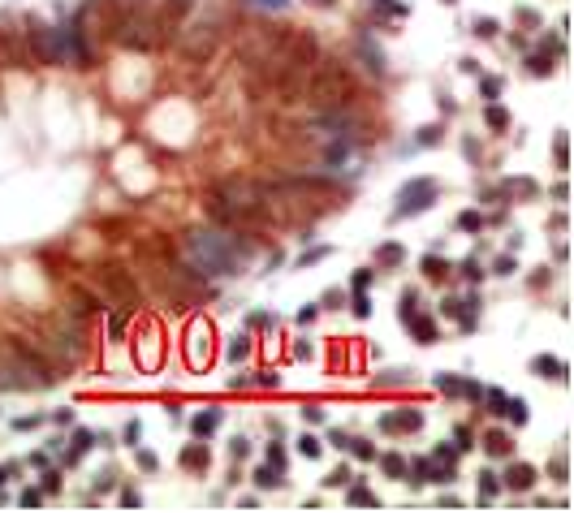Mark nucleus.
I'll list each match as a JSON object with an SVG mask.
<instances>
[{
  "mask_svg": "<svg viewBox=\"0 0 574 513\" xmlns=\"http://www.w3.org/2000/svg\"><path fill=\"white\" fill-rule=\"evenodd\" d=\"M186 259L199 276H238L251 259V242L224 229H194L186 238Z\"/></svg>",
  "mask_w": 574,
  "mask_h": 513,
  "instance_id": "f257e3e1",
  "label": "nucleus"
},
{
  "mask_svg": "<svg viewBox=\"0 0 574 513\" xmlns=\"http://www.w3.org/2000/svg\"><path fill=\"white\" fill-rule=\"evenodd\" d=\"M31 43H35V57L43 65H65V61L87 65V57H91L87 43L78 39V27H39L31 35Z\"/></svg>",
  "mask_w": 574,
  "mask_h": 513,
  "instance_id": "f03ea898",
  "label": "nucleus"
},
{
  "mask_svg": "<svg viewBox=\"0 0 574 513\" xmlns=\"http://www.w3.org/2000/svg\"><path fill=\"white\" fill-rule=\"evenodd\" d=\"M432 198H436V182H432V177H415V182H406L402 194H397V216H419V212H428Z\"/></svg>",
  "mask_w": 574,
  "mask_h": 513,
  "instance_id": "7ed1b4c3",
  "label": "nucleus"
},
{
  "mask_svg": "<svg viewBox=\"0 0 574 513\" xmlns=\"http://www.w3.org/2000/svg\"><path fill=\"white\" fill-rule=\"evenodd\" d=\"M216 198H224L234 212H255L259 203L268 198V190H264V186H255V182H220Z\"/></svg>",
  "mask_w": 574,
  "mask_h": 513,
  "instance_id": "20e7f679",
  "label": "nucleus"
},
{
  "mask_svg": "<svg viewBox=\"0 0 574 513\" xmlns=\"http://www.w3.org/2000/svg\"><path fill=\"white\" fill-rule=\"evenodd\" d=\"M186 358H190V367H208L212 363V328L199 319L190 328V337H186Z\"/></svg>",
  "mask_w": 574,
  "mask_h": 513,
  "instance_id": "39448f33",
  "label": "nucleus"
},
{
  "mask_svg": "<svg viewBox=\"0 0 574 513\" xmlns=\"http://www.w3.org/2000/svg\"><path fill=\"white\" fill-rule=\"evenodd\" d=\"M436 389L449 393V397H471V401L484 397V389H480L475 380H458V375H436Z\"/></svg>",
  "mask_w": 574,
  "mask_h": 513,
  "instance_id": "423d86ee",
  "label": "nucleus"
},
{
  "mask_svg": "<svg viewBox=\"0 0 574 513\" xmlns=\"http://www.w3.org/2000/svg\"><path fill=\"white\" fill-rule=\"evenodd\" d=\"M531 483H536V470L527 466V461H514V466L505 470V487H514V492H527Z\"/></svg>",
  "mask_w": 574,
  "mask_h": 513,
  "instance_id": "0eeeda50",
  "label": "nucleus"
},
{
  "mask_svg": "<svg viewBox=\"0 0 574 513\" xmlns=\"http://www.w3.org/2000/svg\"><path fill=\"white\" fill-rule=\"evenodd\" d=\"M531 371H536V375H548V380H566V375H570V367L561 363V358H548V354H540V358H536V363H531Z\"/></svg>",
  "mask_w": 574,
  "mask_h": 513,
  "instance_id": "6e6552de",
  "label": "nucleus"
},
{
  "mask_svg": "<svg viewBox=\"0 0 574 513\" xmlns=\"http://www.w3.org/2000/svg\"><path fill=\"white\" fill-rule=\"evenodd\" d=\"M380 427H385V431H419V427H423V414H415V410H410V414H385Z\"/></svg>",
  "mask_w": 574,
  "mask_h": 513,
  "instance_id": "1a4fd4ad",
  "label": "nucleus"
},
{
  "mask_svg": "<svg viewBox=\"0 0 574 513\" xmlns=\"http://www.w3.org/2000/svg\"><path fill=\"white\" fill-rule=\"evenodd\" d=\"M216 427H220V414H216V410H203V414L190 419V431H194V435H212Z\"/></svg>",
  "mask_w": 574,
  "mask_h": 513,
  "instance_id": "9d476101",
  "label": "nucleus"
},
{
  "mask_svg": "<svg viewBox=\"0 0 574 513\" xmlns=\"http://www.w3.org/2000/svg\"><path fill=\"white\" fill-rule=\"evenodd\" d=\"M406 324H410V328H415V337H419V341H423V345H428V341H436V324H432V319H428V315H410V319H406Z\"/></svg>",
  "mask_w": 574,
  "mask_h": 513,
  "instance_id": "9b49d317",
  "label": "nucleus"
},
{
  "mask_svg": "<svg viewBox=\"0 0 574 513\" xmlns=\"http://www.w3.org/2000/svg\"><path fill=\"white\" fill-rule=\"evenodd\" d=\"M359 52H363V61H371V69H376V73H385V52H380L371 39H359Z\"/></svg>",
  "mask_w": 574,
  "mask_h": 513,
  "instance_id": "f8f14e48",
  "label": "nucleus"
},
{
  "mask_svg": "<svg viewBox=\"0 0 574 513\" xmlns=\"http://www.w3.org/2000/svg\"><path fill=\"white\" fill-rule=\"evenodd\" d=\"M484 401H488V414L505 419V405H510V397H505L501 389H484Z\"/></svg>",
  "mask_w": 574,
  "mask_h": 513,
  "instance_id": "ddd939ff",
  "label": "nucleus"
},
{
  "mask_svg": "<svg viewBox=\"0 0 574 513\" xmlns=\"http://www.w3.org/2000/svg\"><path fill=\"white\" fill-rule=\"evenodd\" d=\"M255 483H259V487H281L285 479H281L277 466H259V470H255Z\"/></svg>",
  "mask_w": 574,
  "mask_h": 513,
  "instance_id": "4468645a",
  "label": "nucleus"
},
{
  "mask_svg": "<svg viewBox=\"0 0 574 513\" xmlns=\"http://www.w3.org/2000/svg\"><path fill=\"white\" fill-rule=\"evenodd\" d=\"M224 354H229V358H234V363H242V358H246V354H251V337H234L229 345H224Z\"/></svg>",
  "mask_w": 574,
  "mask_h": 513,
  "instance_id": "2eb2a0df",
  "label": "nucleus"
},
{
  "mask_svg": "<svg viewBox=\"0 0 574 513\" xmlns=\"http://www.w3.org/2000/svg\"><path fill=\"white\" fill-rule=\"evenodd\" d=\"M182 466H190V470L199 466V470H203V466H208V449H203V445H199V449H186V453H182Z\"/></svg>",
  "mask_w": 574,
  "mask_h": 513,
  "instance_id": "dca6fc26",
  "label": "nucleus"
},
{
  "mask_svg": "<svg viewBox=\"0 0 574 513\" xmlns=\"http://www.w3.org/2000/svg\"><path fill=\"white\" fill-rule=\"evenodd\" d=\"M87 449H91V431H87V427H78V431H73V453H69V461H78Z\"/></svg>",
  "mask_w": 574,
  "mask_h": 513,
  "instance_id": "f3484780",
  "label": "nucleus"
},
{
  "mask_svg": "<svg viewBox=\"0 0 574 513\" xmlns=\"http://www.w3.org/2000/svg\"><path fill=\"white\" fill-rule=\"evenodd\" d=\"M484 449H488L492 457H505V453H510V440H505V435H501V431H492V435H488V440H484Z\"/></svg>",
  "mask_w": 574,
  "mask_h": 513,
  "instance_id": "a211bd4d",
  "label": "nucleus"
},
{
  "mask_svg": "<svg viewBox=\"0 0 574 513\" xmlns=\"http://www.w3.org/2000/svg\"><path fill=\"white\" fill-rule=\"evenodd\" d=\"M496 487H501V479H496L492 470H484V475H480V496L492 500V496H496Z\"/></svg>",
  "mask_w": 574,
  "mask_h": 513,
  "instance_id": "6ab92c4d",
  "label": "nucleus"
},
{
  "mask_svg": "<svg viewBox=\"0 0 574 513\" xmlns=\"http://www.w3.org/2000/svg\"><path fill=\"white\" fill-rule=\"evenodd\" d=\"M126 315H130L126 306H121L117 315H108V337H113V341H121V332H126Z\"/></svg>",
  "mask_w": 574,
  "mask_h": 513,
  "instance_id": "aec40b11",
  "label": "nucleus"
},
{
  "mask_svg": "<svg viewBox=\"0 0 574 513\" xmlns=\"http://www.w3.org/2000/svg\"><path fill=\"white\" fill-rule=\"evenodd\" d=\"M505 419H514V427H522V423H527V405H522L518 397H510V405H505Z\"/></svg>",
  "mask_w": 574,
  "mask_h": 513,
  "instance_id": "412c9836",
  "label": "nucleus"
},
{
  "mask_svg": "<svg viewBox=\"0 0 574 513\" xmlns=\"http://www.w3.org/2000/svg\"><path fill=\"white\" fill-rule=\"evenodd\" d=\"M423 272H428L432 280H440V276L449 272V263H445V259H436V254H428V259H423Z\"/></svg>",
  "mask_w": 574,
  "mask_h": 513,
  "instance_id": "4be33fe9",
  "label": "nucleus"
},
{
  "mask_svg": "<svg viewBox=\"0 0 574 513\" xmlns=\"http://www.w3.org/2000/svg\"><path fill=\"white\" fill-rule=\"evenodd\" d=\"M488 125H492V130H510V113L492 104V108H488Z\"/></svg>",
  "mask_w": 574,
  "mask_h": 513,
  "instance_id": "5701e85b",
  "label": "nucleus"
},
{
  "mask_svg": "<svg viewBox=\"0 0 574 513\" xmlns=\"http://www.w3.org/2000/svg\"><path fill=\"white\" fill-rule=\"evenodd\" d=\"M298 453H303V457H320V453H324V445L315 440V435H303V440H298Z\"/></svg>",
  "mask_w": 574,
  "mask_h": 513,
  "instance_id": "b1692460",
  "label": "nucleus"
},
{
  "mask_svg": "<svg viewBox=\"0 0 574 513\" xmlns=\"http://www.w3.org/2000/svg\"><path fill=\"white\" fill-rule=\"evenodd\" d=\"M471 31H475L480 39H492V35H496V22H492V17H480V22H471Z\"/></svg>",
  "mask_w": 574,
  "mask_h": 513,
  "instance_id": "393cba45",
  "label": "nucleus"
},
{
  "mask_svg": "<svg viewBox=\"0 0 574 513\" xmlns=\"http://www.w3.org/2000/svg\"><path fill=\"white\" fill-rule=\"evenodd\" d=\"M380 466H385V470H389L393 479H397V475H406V461H402V457H397V453H389V457L380 461Z\"/></svg>",
  "mask_w": 574,
  "mask_h": 513,
  "instance_id": "a878e982",
  "label": "nucleus"
},
{
  "mask_svg": "<svg viewBox=\"0 0 574 513\" xmlns=\"http://www.w3.org/2000/svg\"><path fill=\"white\" fill-rule=\"evenodd\" d=\"M350 505H376V496L367 492V487H350V496H345Z\"/></svg>",
  "mask_w": 574,
  "mask_h": 513,
  "instance_id": "bb28decb",
  "label": "nucleus"
},
{
  "mask_svg": "<svg viewBox=\"0 0 574 513\" xmlns=\"http://www.w3.org/2000/svg\"><path fill=\"white\" fill-rule=\"evenodd\" d=\"M350 285H354V294H367V285H371V268H359Z\"/></svg>",
  "mask_w": 574,
  "mask_h": 513,
  "instance_id": "cd10ccee",
  "label": "nucleus"
},
{
  "mask_svg": "<svg viewBox=\"0 0 574 513\" xmlns=\"http://www.w3.org/2000/svg\"><path fill=\"white\" fill-rule=\"evenodd\" d=\"M402 254H406L402 246H380V254H376V259H380V263H397Z\"/></svg>",
  "mask_w": 574,
  "mask_h": 513,
  "instance_id": "c85d7f7f",
  "label": "nucleus"
},
{
  "mask_svg": "<svg viewBox=\"0 0 574 513\" xmlns=\"http://www.w3.org/2000/svg\"><path fill=\"white\" fill-rule=\"evenodd\" d=\"M251 384H259V389H277V384H281V375H277V371H259Z\"/></svg>",
  "mask_w": 574,
  "mask_h": 513,
  "instance_id": "c756f323",
  "label": "nucleus"
},
{
  "mask_svg": "<svg viewBox=\"0 0 574 513\" xmlns=\"http://www.w3.org/2000/svg\"><path fill=\"white\" fill-rule=\"evenodd\" d=\"M480 224H484V220H480L475 212H462V216H458V229H466V233H475Z\"/></svg>",
  "mask_w": 574,
  "mask_h": 513,
  "instance_id": "7c9ffc66",
  "label": "nucleus"
},
{
  "mask_svg": "<svg viewBox=\"0 0 574 513\" xmlns=\"http://www.w3.org/2000/svg\"><path fill=\"white\" fill-rule=\"evenodd\" d=\"M371 5H380L385 13H410V5H402V0H371Z\"/></svg>",
  "mask_w": 574,
  "mask_h": 513,
  "instance_id": "2f4dec72",
  "label": "nucleus"
},
{
  "mask_svg": "<svg viewBox=\"0 0 574 513\" xmlns=\"http://www.w3.org/2000/svg\"><path fill=\"white\" fill-rule=\"evenodd\" d=\"M354 315H359V319H367V315H371V302H367V294H354Z\"/></svg>",
  "mask_w": 574,
  "mask_h": 513,
  "instance_id": "473e14b6",
  "label": "nucleus"
},
{
  "mask_svg": "<svg viewBox=\"0 0 574 513\" xmlns=\"http://www.w3.org/2000/svg\"><path fill=\"white\" fill-rule=\"evenodd\" d=\"M268 466H277V470H285V453H281V445H272V449H268Z\"/></svg>",
  "mask_w": 574,
  "mask_h": 513,
  "instance_id": "72a5a7b5",
  "label": "nucleus"
},
{
  "mask_svg": "<svg viewBox=\"0 0 574 513\" xmlns=\"http://www.w3.org/2000/svg\"><path fill=\"white\" fill-rule=\"evenodd\" d=\"M527 65H531V73H548V69H553V61H548V52H544V57H531Z\"/></svg>",
  "mask_w": 574,
  "mask_h": 513,
  "instance_id": "f704fd0d",
  "label": "nucleus"
},
{
  "mask_svg": "<svg viewBox=\"0 0 574 513\" xmlns=\"http://www.w3.org/2000/svg\"><path fill=\"white\" fill-rule=\"evenodd\" d=\"M350 449H354V457H363V461H367V457H376V449H371L367 440H350Z\"/></svg>",
  "mask_w": 574,
  "mask_h": 513,
  "instance_id": "c9c22d12",
  "label": "nucleus"
},
{
  "mask_svg": "<svg viewBox=\"0 0 574 513\" xmlns=\"http://www.w3.org/2000/svg\"><path fill=\"white\" fill-rule=\"evenodd\" d=\"M557 164H561V168L570 164V143H566V134L557 138Z\"/></svg>",
  "mask_w": 574,
  "mask_h": 513,
  "instance_id": "e433bc0d",
  "label": "nucleus"
},
{
  "mask_svg": "<svg viewBox=\"0 0 574 513\" xmlns=\"http://www.w3.org/2000/svg\"><path fill=\"white\" fill-rule=\"evenodd\" d=\"M462 276H466V280H480L484 272H480V263H475V259H466V263H462Z\"/></svg>",
  "mask_w": 574,
  "mask_h": 513,
  "instance_id": "4c0bfd02",
  "label": "nucleus"
},
{
  "mask_svg": "<svg viewBox=\"0 0 574 513\" xmlns=\"http://www.w3.org/2000/svg\"><path fill=\"white\" fill-rule=\"evenodd\" d=\"M78 311H82V315H87V311H99V302H95L91 294H78Z\"/></svg>",
  "mask_w": 574,
  "mask_h": 513,
  "instance_id": "58836bf2",
  "label": "nucleus"
},
{
  "mask_svg": "<svg viewBox=\"0 0 574 513\" xmlns=\"http://www.w3.org/2000/svg\"><path fill=\"white\" fill-rule=\"evenodd\" d=\"M324 483H329V487H337V483H350V470H345V466H341V470H333V475H329V479H324Z\"/></svg>",
  "mask_w": 574,
  "mask_h": 513,
  "instance_id": "ea45409f",
  "label": "nucleus"
},
{
  "mask_svg": "<svg viewBox=\"0 0 574 513\" xmlns=\"http://www.w3.org/2000/svg\"><path fill=\"white\" fill-rule=\"evenodd\" d=\"M57 487H61V475L48 470V475H43V492H57Z\"/></svg>",
  "mask_w": 574,
  "mask_h": 513,
  "instance_id": "a19ab883",
  "label": "nucleus"
},
{
  "mask_svg": "<svg viewBox=\"0 0 574 513\" xmlns=\"http://www.w3.org/2000/svg\"><path fill=\"white\" fill-rule=\"evenodd\" d=\"M324 254H329V246H315V250H307V254H303V263H320Z\"/></svg>",
  "mask_w": 574,
  "mask_h": 513,
  "instance_id": "79ce46f5",
  "label": "nucleus"
},
{
  "mask_svg": "<svg viewBox=\"0 0 574 513\" xmlns=\"http://www.w3.org/2000/svg\"><path fill=\"white\" fill-rule=\"evenodd\" d=\"M436 138H440V130H436V125H428V130H423V134H419V143H423V147H432Z\"/></svg>",
  "mask_w": 574,
  "mask_h": 513,
  "instance_id": "37998d69",
  "label": "nucleus"
},
{
  "mask_svg": "<svg viewBox=\"0 0 574 513\" xmlns=\"http://www.w3.org/2000/svg\"><path fill=\"white\" fill-rule=\"evenodd\" d=\"M138 466H143V470H156V453L143 449V453H138Z\"/></svg>",
  "mask_w": 574,
  "mask_h": 513,
  "instance_id": "c03bdc74",
  "label": "nucleus"
},
{
  "mask_svg": "<svg viewBox=\"0 0 574 513\" xmlns=\"http://www.w3.org/2000/svg\"><path fill=\"white\" fill-rule=\"evenodd\" d=\"M454 449H458V453H466V449H471V431H466V427L458 431V445H454Z\"/></svg>",
  "mask_w": 574,
  "mask_h": 513,
  "instance_id": "a18cd8bd",
  "label": "nucleus"
},
{
  "mask_svg": "<svg viewBox=\"0 0 574 513\" xmlns=\"http://www.w3.org/2000/svg\"><path fill=\"white\" fill-rule=\"evenodd\" d=\"M496 91H501V82H496V78H484V95H488V99H492V95H496Z\"/></svg>",
  "mask_w": 574,
  "mask_h": 513,
  "instance_id": "49530a36",
  "label": "nucleus"
},
{
  "mask_svg": "<svg viewBox=\"0 0 574 513\" xmlns=\"http://www.w3.org/2000/svg\"><path fill=\"white\" fill-rule=\"evenodd\" d=\"M234 457H246V453H251V445H246V440H234V449H229Z\"/></svg>",
  "mask_w": 574,
  "mask_h": 513,
  "instance_id": "de8ad7c7",
  "label": "nucleus"
},
{
  "mask_svg": "<svg viewBox=\"0 0 574 513\" xmlns=\"http://www.w3.org/2000/svg\"><path fill=\"white\" fill-rule=\"evenodd\" d=\"M255 5H268V9H289V0H255Z\"/></svg>",
  "mask_w": 574,
  "mask_h": 513,
  "instance_id": "09e8293b",
  "label": "nucleus"
},
{
  "mask_svg": "<svg viewBox=\"0 0 574 513\" xmlns=\"http://www.w3.org/2000/svg\"><path fill=\"white\" fill-rule=\"evenodd\" d=\"M9 475H13V466H0V483H5V479H9Z\"/></svg>",
  "mask_w": 574,
  "mask_h": 513,
  "instance_id": "8fccbe9b",
  "label": "nucleus"
},
{
  "mask_svg": "<svg viewBox=\"0 0 574 513\" xmlns=\"http://www.w3.org/2000/svg\"><path fill=\"white\" fill-rule=\"evenodd\" d=\"M315 5H333V0H315Z\"/></svg>",
  "mask_w": 574,
  "mask_h": 513,
  "instance_id": "3c124183",
  "label": "nucleus"
},
{
  "mask_svg": "<svg viewBox=\"0 0 574 513\" xmlns=\"http://www.w3.org/2000/svg\"><path fill=\"white\" fill-rule=\"evenodd\" d=\"M445 5H458V0H445Z\"/></svg>",
  "mask_w": 574,
  "mask_h": 513,
  "instance_id": "603ef678",
  "label": "nucleus"
}]
</instances>
